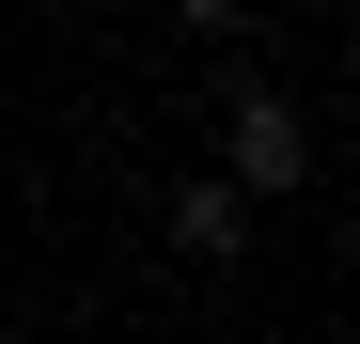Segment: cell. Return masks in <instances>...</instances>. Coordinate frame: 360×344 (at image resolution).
<instances>
[{
	"label": "cell",
	"mask_w": 360,
	"mask_h": 344,
	"mask_svg": "<svg viewBox=\"0 0 360 344\" xmlns=\"http://www.w3.org/2000/svg\"><path fill=\"white\" fill-rule=\"evenodd\" d=\"M172 235H188V251H235V235H251V188H235V172H188V188H172Z\"/></svg>",
	"instance_id": "2"
},
{
	"label": "cell",
	"mask_w": 360,
	"mask_h": 344,
	"mask_svg": "<svg viewBox=\"0 0 360 344\" xmlns=\"http://www.w3.org/2000/svg\"><path fill=\"white\" fill-rule=\"evenodd\" d=\"M94 16H126V0H94Z\"/></svg>",
	"instance_id": "4"
},
{
	"label": "cell",
	"mask_w": 360,
	"mask_h": 344,
	"mask_svg": "<svg viewBox=\"0 0 360 344\" xmlns=\"http://www.w3.org/2000/svg\"><path fill=\"white\" fill-rule=\"evenodd\" d=\"M172 16H188V32H235V0H172Z\"/></svg>",
	"instance_id": "3"
},
{
	"label": "cell",
	"mask_w": 360,
	"mask_h": 344,
	"mask_svg": "<svg viewBox=\"0 0 360 344\" xmlns=\"http://www.w3.org/2000/svg\"><path fill=\"white\" fill-rule=\"evenodd\" d=\"M219 172H235L251 204H282L297 172H314V141H297V110H282V94H235V141H219Z\"/></svg>",
	"instance_id": "1"
},
{
	"label": "cell",
	"mask_w": 360,
	"mask_h": 344,
	"mask_svg": "<svg viewBox=\"0 0 360 344\" xmlns=\"http://www.w3.org/2000/svg\"><path fill=\"white\" fill-rule=\"evenodd\" d=\"M345 79H360V47H345Z\"/></svg>",
	"instance_id": "5"
}]
</instances>
